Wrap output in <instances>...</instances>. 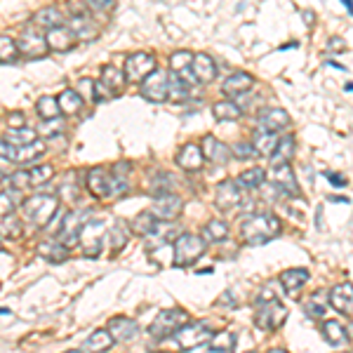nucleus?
I'll return each instance as SVG.
<instances>
[{
  "label": "nucleus",
  "mask_w": 353,
  "mask_h": 353,
  "mask_svg": "<svg viewBox=\"0 0 353 353\" xmlns=\"http://www.w3.org/2000/svg\"><path fill=\"white\" fill-rule=\"evenodd\" d=\"M321 330H323V337H325V341L332 346H341V344L349 341V334H346L344 325H339L337 321H325Z\"/></svg>",
  "instance_id": "obj_35"
},
{
  "label": "nucleus",
  "mask_w": 353,
  "mask_h": 353,
  "mask_svg": "<svg viewBox=\"0 0 353 353\" xmlns=\"http://www.w3.org/2000/svg\"><path fill=\"white\" fill-rule=\"evenodd\" d=\"M278 281H281V285L288 294H297L299 290L309 283V271L306 269H288V271L281 273Z\"/></svg>",
  "instance_id": "obj_27"
},
{
  "label": "nucleus",
  "mask_w": 353,
  "mask_h": 353,
  "mask_svg": "<svg viewBox=\"0 0 353 353\" xmlns=\"http://www.w3.org/2000/svg\"><path fill=\"white\" fill-rule=\"evenodd\" d=\"M191 71H193V76H196V81L203 83V85L212 83L214 78H217V64H214L210 54H196V57H193Z\"/></svg>",
  "instance_id": "obj_25"
},
{
  "label": "nucleus",
  "mask_w": 353,
  "mask_h": 353,
  "mask_svg": "<svg viewBox=\"0 0 353 353\" xmlns=\"http://www.w3.org/2000/svg\"><path fill=\"white\" fill-rule=\"evenodd\" d=\"M325 176H327V181H330V184H334V186H346V179H344V176H341V174L327 172Z\"/></svg>",
  "instance_id": "obj_56"
},
{
  "label": "nucleus",
  "mask_w": 353,
  "mask_h": 353,
  "mask_svg": "<svg viewBox=\"0 0 353 353\" xmlns=\"http://www.w3.org/2000/svg\"><path fill=\"white\" fill-rule=\"evenodd\" d=\"M259 128L269 132H283L290 128V113L285 109H266L259 113Z\"/></svg>",
  "instance_id": "obj_22"
},
{
  "label": "nucleus",
  "mask_w": 353,
  "mask_h": 353,
  "mask_svg": "<svg viewBox=\"0 0 353 353\" xmlns=\"http://www.w3.org/2000/svg\"><path fill=\"white\" fill-rule=\"evenodd\" d=\"M28 176H31V189H38L52 179V165H36L28 170Z\"/></svg>",
  "instance_id": "obj_45"
},
{
  "label": "nucleus",
  "mask_w": 353,
  "mask_h": 353,
  "mask_svg": "<svg viewBox=\"0 0 353 353\" xmlns=\"http://www.w3.org/2000/svg\"><path fill=\"white\" fill-rule=\"evenodd\" d=\"M5 229H8L10 233L8 236H19V231H21V226H19V219H14V214H10V217H5Z\"/></svg>",
  "instance_id": "obj_52"
},
{
  "label": "nucleus",
  "mask_w": 353,
  "mask_h": 353,
  "mask_svg": "<svg viewBox=\"0 0 353 353\" xmlns=\"http://www.w3.org/2000/svg\"><path fill=\"white\" fill-rule=\"evenodd\" d=\"M104 88H109V92L113 97H118L123 92V88L128 85V78H125V71L123 68H116V66H104L101 68V81H99Z\"/></svg>",
  "instance_id": "obj_28"
},
{
  "label": "nucleus",
  "mask_w": 353,
  "mask_h": 353,
  "mask_svg": "<svg viewBox=\"0 0 353 353\" xmlns=\"http://www.w3.org/2000/svg\"><path fill=\"white\" fill-rule=\"evenodd\" d=\"M189 94V88L179 81V76H170V99L172 101H184Z\"/></svg>",
  "instance_id": "obj_49"
},
{
  "label": "nucleus",
  "mask_w": 353,
  "mask_h": 353,
  "mask_svg": "<svg viewBox=\"0 0 353 353\" xmlns=\"http://www.w3.org/2000/svg\"><path fill=\"white\" fill-rule=\"evenodd\" d=\"M113 344H116V339L111 337L109 330L99 327V330H94V332L90 334L88 341H85V351H88V353H106V351L113 349Z\"/></svg>",
  "instance_id": "obj_29"
},
{
  "label": "nucleus",
  "mask_w": 353,
  "mask_h": 353,
  "mask_svg": "<svg viewBox=\"0 0 353 353\" xmlns=\"http://www.w3.org/2000/svg\"><path fill=\"white\" fill-rule=\"evenodd\" d=\"M141 97L153 101V104H163L170 99V73L153 71L144 83H141Z\"/></svg>",
  "instance_id": "obj_12"
},
{
  "label": "nucleus",
  "mask_w": 353,
  "mask_h": 353,
  "mask_svg": "<svg viewBox=\"0 0 353 353\" xmlns=\"http://www.w3.org/2000/svg\"><path fill=\"white\" fill-rule=\"evenodd\" d=\"M17 57H19L17 41H12L10 36H0V64H12Z\"/></svg>",
  "instance_id": "obj_44"
},
{
  "label": "nucleus",
  "mask_w": 353,
  "mask_h": 353,
  "mask_svg": "<svg viewBox=\"0 0 353 353\" xmlns=\"http://www.w3.org/2000/svg\"><path fill=\"white\" fill-rule=\"evenodd\" d=\"M236 181H238V186H241V189H259V186L266 181V172L261 168L245 170V172L238 176Z\"/></svg>",
  "instance_id": "obj_40"
},
{
  "label": "nucleus",
  "mask_w": 353,
  "mask_h": 353,
  "mask_svg": "<svg viewBox=\"0 0 353 353\" xmlns=\"http://www.w3.org/2000/svg\"><path fill=\"white\" fill-rule=\"evenodd\" d=\"M17 205H19V191H0V219L10 217L17 210Z\"/></svg>",
  "instance_id": "obj_43"
},
{
  "label": "nucleus",
  "mask_w": 353,
  "mask_h": 353,
  "mask_svg": "<svg viewBox=\"0 0 353 353\" xmlns=\"http://www.w3.org/2000/svg\"><path fill=\"white\" fill-rule=\"evenodd\" d=\"M248 353H254V351H248Z\"/></svg>",
  "instance_id": "obj_62"
},
{
  "label": "nucleus",
  "mask_w": 353,
  "mask_h": 353,
  "mask_svg": "<svg viewBox=\"0 0 353 353\" xmlns=\"http://www.w3.org/2000/svg\"><path fill=\"white\" fill-rule=\"evenodd\" d=\"M203 238H205V243L226 241V238H229V224H226V221H221V219L208 221V224H205V229H203Z\"/></svg>",
  "instance_id": "obj_36"
},
{
  "label": "nucleus",
  "mask_w": 353,
  "mask_h": 353,
  "mask_svg": "<svg viewBox=\"0 0 353 353\" xmlns=\"http://www.w3.org/2000/svg\"><path fill=\"white\" fill-rule=\"evenodd\" d=\"M8 125H10V130H21V128H26L24 116H21V113H10V116H8Z\"/></svg>",
  "instance_id": "obj_54"
},
{
  "label": "nucleus",
  "mask_w": 353,
  "mask_h": 353,
  "mask_svg": "<svg viewBox=\"0 0 353 353\" xmlns=\"http://www.w3.org/2000/svg\"><path fill=\"white\" fill-rule=\"evenodd\" d=\"M76 92L83 97V101H97V83L90 78H83L76 85Z\"/></svg>",
  "instance_id": "obj_48"
},
{
  "label": "nucleus",
  "mask_w": 353,
  "mask_h": 353,
  "mask_svg": "<svg viewBox=\"0 0 353 353\" xmlns=\"http://www.w3.org/2000/svg\"><path fill=\"white\" fill-rule=\"evenodd\" d=\"M271 181H273V186L283 189L285 193H290V196H299L297 176H294L292 168H290V163H285V165H273V168H271Z\"/></svg>",
  "instance_id": "obj_16"
},
{
  "label": "nucleus",
  "mask_w": 353,
  "mask_h": 353,
  "mask_svg": "<svg viewBox=\"0 0 353 353\" xmlns=\"http://www.w3.org/2000/svg\"><path fill=\"white\" fill-rule=\"evenodd\" d=\"M288 321V309L278 294L273 292L271 285H266L257 297V311H254V323L261 330H278Z\"/></svg>",
  "instance_id": "obj_2"
},
{
  "label": "nucleus",
  "mask_w": 353,
  "mask_h": 353,
  "mask_svg": "<svg viewBox=\"0 0 353 353\" xmlns=\"http://www.w3.org/2000/svg\"><path fill=\"white\" fill-rule=\"evenodd\" d=\"M109 332L116 341L125 344V341H132L137 334H139V325L128 316H116L109 321Z\"/></svg>",
  "instance_id": "obj_19"
},
{
  "label": "nucleus",
  "mask_w": 353,
  "mask_h": 353,
  "mask_svg": "<svg viewBox=\"0 0 353 353\" xmlns=\"http://www.w3.org/2000/svg\"><path fill=\"white\" fill-rule=\"evenodd\" d=\"M304 19H306V21H309V24H311V21H313V14H311V12H304Z\"/></svg>",
  "instance_id": "obj_58"
},
{
  "label": "nucleus",
  "mask_w": 353,
  "mask_h": 353,
  "mask_svg": "<svg viewBox=\"0 0 353 353\" xmlns=\"http://www.w3.org/2000/svg\"><path fill=\"white\" fill-rule=\"evenodd\" d=\"M33 24L41 26V28H57V26H64V12H61L59 8H54V5H50V8H43L38 10L36 14H33Z\"/></svg>",
  "instance_id": "obj_31"
},
{
  "label": "nucleus",
  "mask_w": 353,
  "mask_h": 353,
  "mask_svg": "<svg viewBox=\"0 0 353 353\" xmlns=\"http://www.w3.org/2000/svg\"><path fill=\"white\" fill-rule=\"evenodd\" d=\"M281 233V221L271 212H257L241 224V241L245 245H264Z\"/></svg>",
  "instance_id": "obj_1"
},
{
  "label": "nucleus",
  "mask_w": 353,
  "mask_h": 353,
  "mask_svg": "<svg viewBox=\"0 0 353 353\" xmlns=\"http://www.w3.org/2000/svg\"><path fill=\"white\" fill-rule=\"evenodd\" d=\"M341 3H344L346 8H349V12L353 14V0H341Z\"/></svg>",
  "instance_id": "obj_57"
},
{
  "label": "nucleus",
  "mask_w": 353,
  "mask_h": 353,
  "mask_svg": "<svg viewBox=\"0 0 353 353\" xmlns=\"http://www.w3.org/2000/svg\"><path fill=\"white\" fill-rule=\"evenodd\" d=\"M236 349V334L233 332H219L214 334L212 339H210V351L212 353H233Z\"/></svg>",
  "instance_id": "obj_41"
},
{
  "label": "nucleus",
  "mask_w": 353,
  "mask_h": 353,
  "mask_svg": "<svg viewBox=\"0 0 353 353\" xmlns=\"http://www.w3.org/2000/svg\"><path fill=\"white\" fill-rule=\"evenodd\" d=\"M292 156H294V139L292 137H283V139L278 141V149L273 151V156H271V165H285L290 163Z\"/></svg>",
  "instance_id": "obj_39"
},
{
  "label": "nucleus",
  "mask_w": 353,
  "mask_h": 353,
  "mask_svg": "<svg viewBox=\"0 0 353 353\" xmlns=\"http://www.w3.org/2000/svg\"><path fill=\"white\" fill-rule=\"evenodd\" d=\"M231 151H233V156L241 158V161H250V158L257 156V151H254L252 141H238V144L231 146Z\"/></svg>",
  "instance_id": "obj_51"
},
{
  "label": "nucleus",
  "mask_w": 353,
  "mask_h": 353,
  "mask_svg": "<svg viewBox=\"0 0 353 353\" xmlns=\"http://www.w3.org/2000/svg\"><path fill=\"white\" fill-rule=\"evenodd\" d=\"M17 48H19V54H24L26 59H43L50 52L48 38H45L41 26H26L21 36L17 38Z\"/></svg>",
  "instance_id": "obj_7"
},
{
  "label": "nucleus",
  "mask_w": 353,
  "mask_h": 353,
  "mask_svg": "<svg viewBox=\"0 0 353 353\" xmlns=\"http://www.w3.org/2000/svg\"><path fill=\"white\" fill-rule=\"evenodd\" d=\"M278 134L276 132H269V130H257V132L252 134V146L254 151L259 153V156H266L271 158L273 151L278 149Z\"/></svg>",
  "instance_id": "obj_30"
},
{
  "label": "nucleus",
  "mask_w": 353,
  "mask_h": 353,
  "mask_svg": "<svg viewBox=\"0 0 353 353\" xmlns=\"http://www.w3.org/2000/svg\"><path fill=\"white\" fill-rule=\"evenodd\" d=\"M181 210H184V201L172 191L158 193L156 201L151 205V212L156 214L158 221H174L181 214Z\"/></svg>",
  "instance_id": "obj_13"
},
{
  "label": "nucleus",
  "mask_w": 353,
  "mask_h": 353,
  "mask_svg": "<svg viewBox=\"0 0 353 353\" xmlns=\"http://www.w3.org/2000/svg\"><path fill=\"white\" fill-rule=\"evenodd\" d=\"M36 132H38V134H45V137L61 134V132H64V123H61L59 118H52V121H43L41 125H38Z\"/></svg>",
  "instance_id": "obj_50"
},
{
  "label": "nucleus",
  "mask_w": 353,
  "mask_h": 353,
  "mask_svg": "<svg viewBox=\"0 0 353 353\" xmlns=\"http://www.w3.org/2000/svg\"><path fill=\"white\" fill-rule=\"evenodd\" d=\"M8 184H10V189H14V191H28L31 189V176H28V170H17V172H12L8 176Z\"/></svg>",
  "instance_id": "obj_47"
},
{
  "label": "nucleus",
  "mask_w": 353,
  "mask_h": 353,
  "mask_svg": "<svg viewBox=\"0 0 353 353\" xmlns=\"http://www.w3.org/2000/svg\"><path fill=\"white\" fill-rule=\"evenodd\" d=\"M88 189L94 198H118L128 191V179L123 174L109 172L104 168H92L88 172Z\"/></svg>",
  "instance_id": "obj_4"
},
{
  "label": "nucleus",
  "mask_w": 353,
  "mask_h": 353,
  "mask_svg": "<svg viewBox=\"0 0 353 353\" xmlns=\"http://www.w3.org/2000/svg\"><path fill=\"white\" fill-rule=\"evenodd\" d=\"M0 313H5V316H8V313H10V311H8V309H0Z\"/></svg>",
  "instance_id": "obj_61"
},
{
  "label": "nucleus",
  "mask_w": 353,
  "mask_h": 353,
  "mask_svg": "<svg viewBox=\"0 0 353 353\" xmlns=\"http://www.w3.org/2000/svg\"><path fill=\"white\" fill-rule=\"evenodd\" d=\"M201 149H203L205 161L214 163V165H226L233 158L231 146H226L224 141H219L217 137H212V134L203 137V146H201Z\"/></svg>",
  "instance_id": "obj_15"
},
{
  "label": "nucleus",
  "mask_w": 353,
  "mask_h": 353,
  "mask_svg": "<svg viewBox=\"0 0 353 353\" xmlns=\"http://www.w3.org/2000/svg\"><path fill=\"white\" fill-rule=\"evenodd\" d=\"M64 353H88V351H81V349H71V351H64Z\"/></svg>",
  "instance_id": "obj_59"
},
{
  "label": "nucleus",
  "mask_w": 353,
  "mask_h": 353,
  "mask_svg": "<svg viewBox=\"0 0 353 353\" xmlns=\"http://www.w3.org/2000/svg\"><path fill=\"white\" fill-rule=\"evenodd\" d=\"M88 5L99 10V12H109V10H113V5H116V0H88Z\"/></svg>",
  "instance_id": "obj_53"
},
{
  "label": "nucleus",
  "mask_w": 353,
  "mask_h": 353,
  "mask_svg": "<svg viewBox=\"0 0 353 353\" xmlns=\"http://www.w3.org/2000/svg\"><path fill=\"white\" fill-rule=\"evenodd\" d=\"M186 323H189V313H186L184 309H163L156 318H153L149 334L153 339L174 337L176 330L184 327Z\"/></svg>",
  "instance_id": "obj_6"
},
{
  "label": "nucleus",
  "mask_w": 353,
  "mask_h": 353,
  "mask_svg": "<svg viewBox=\"0 0 353 353\" xmlns=\"http://www.w3.org/2000/svg\"><path fill=\"white\" fill-rule=\"evenodd\" d=\"M45 141H33V144H26V146H12L8 144L5 139H0V158L10 163H17V165H26V163H33L36 158H41L45 153Z\"/></svg>",
  "instance_id": "obj_10"
},
{
  "label": "nucleus",
  "mask_w": 353,
  "mask_h": 353,
  "mask_svg": "<svg viewBox=\"0 0 353 353\" xmlns=\"http://www.w3.org/2000/svg\"><path fill=\"white\" fill-rule=\"evenodd\" d=\"M306 313H309L311 318H323L325 309H323L321 304H313V301H309V304H306Z\"/></svg>",
  "instance_id": "obj_55"
},
{
  "label": "nucleus",
  "mask_w": 353,
  "mask_h": 353,
  "mask_svg": "<svg viewBox=\"0 0 353 353\" xmlns=\"http://www.w3.org/2000/svg\"><path fill=\"white\" fill-rule=\"evenodd\" d=\"M123 71H125V78H128V83H139L141 85L153 71H158L156 57H153L151 52H134V54H130L128 61H125V66H123Z\"/></svg>",
  "instance_id": "obj_8"
},
{
  "label": "nucleus",
  "mask_w": 353,
  "mask_h": 353,
  "mask_svg": "<svg viewBox=\"0 0 353 353\" xmlns=\"http://www.w3.org/2000/svg\"><path fill=\"white\" fill-rule=\"evenodd\" d=\"M106 224L99 219H90L85 221L83 231H81V248L83 252L88 254V257H97V254L101 252V248H104V241H106Z\"/></svg>",
  "instance_id": "obj_11"
},
{
  "label": "nucleus",
  "mask_w": 353,
  "mask_h": 353,
  "mask_svg": "<svg viewBox=\"0 0 353 353\" xmlns=\"http://www.w3.org/2000/svg\"><path fill=\"white\" fill-rule=\"evenodd\" d=\"M156 226H158V219L149 210V212L137 214L132 219V224H130V229H132V233H137V236H151V233L156 231Z\"/></svg>",
  "instance_id": "obj_34"
},
{
  "label": "nucleus",
  "mask_w": 353,
  "mask_h": 353,
  "mask_svg": "<svg viewBox=\"0 0 353 353\" xmlns=\"http://www.w3.org/2000/svg\"><path fill=\"white\" fill-rule=\"evenodd\" d=\"M212 337H214V332L208 323H191V325L186 323L184 327H179L174 332L176 344H179V349H184V351H191V349H196V346L208 344Z\"/></svg>",
  "instance_id": "obj_9"
},
{
  "label": "nucleus",
  "mask_w": 353,
  "mask_h": 353,
  "mask_svg": "<svg viewBox=\"0 0 353 353\" xmlns=\"http://www.w3.org/2000/svg\"><path fill=\"white\" fill-rule=\"evenodd\" d=\"M243 203V193H241V186L238 181H221L217 186V208L229 212V210H236L238 205Z\"/></svg>",
  "instance_id": "obj_17"
},
{
  "label": "nucleus",
  "mask_w": 353,
  "mask_h": 353,
  "mask_svg": "<svg viewBox=\"0 0 353 353\" xmlns=\"http://www.w3.org/2000/svg\"><path fill=\"white\" fill-rule=\"evenodd\" d=\"M0 179H3V176H0Z\"/></svg>",
  "instance_id": "obj_63"
},
{
  "label": "nucleus",
  "mask_w": 353,
  "mask_h": 353,
  "mask_svg": "<svg viewBox=\"0 0 353 353\" xmlns=\"http://www.w3.org/2000/svg\"><path fill=\"white\" fill-rule=\"evenodd\" d=\"M59 210V196L57 193H36V196L26 198L21 203V212L24 221L31 224L33 229H45L52 221V217Z\"/></svg>",
  "instance_id": "obj_3"
},
{
  "label": "nucleus",
  "mask_w": 353,
  "mask_h": 353,
  "mask_svg": "<svg viewBox=\"0 0 353 353\" xmlns=\"http://www.w3.org/2000/svg\"><path fill=\"white\" fill-rule=\"evenodd\" d=\"M205 163V156H203V149L198 144H184L176 153V165L186 172H198Z\"/></svg>",
  "instance_id": "obj_20"
},
{
  "label": "nucleus",
  "mask_w": 353,
  "mask_h": 353,
  "mask_svg": "<svg viewBox=\"0 0 353 353\" xmlns=\"http://www.w3.org/2000/svg\"><path fill=\"white\" fill-rule=\"evenodd\" d=\"M205 252V238L203 236H196V233H181L176 236L174 241V248H172V261L174 266L179 269H186V266L196 264L198 259L203 257Z\"/></svg>",
  "instance_id": "obj_5"
},
{
  "label": "nucleus",
  "mask_w": 353,
  "mask_h": 353,
  "mask_svg": "<svg viewBox=\"0 0 353 353\" xmlns=\"http://www.w3.org/2000/svg\"><path fill=\"white\" fill-rule=\"evenodd\" d=\"M212 113H214V118L221 121V123H233V121H238V118L243 116V109L236 104V101L221 99V101H217V104L212 106Z\"/></svg>",
  "instance_id": "obj_33"
},
{
  "label": "nucleus",
  "mask_w": 353,
  "mask_h": 353,
  "mask_svg": "<svg viewBox=\"0 0 353 353\" xmlns=\"http://www.w3.org/2000/svg\"><path fill=\"white\" fill-rule=\"evenodd\" d=\"M38 254L50 261V264H61V261L68 259V254H71V248H66L61 241H45L38 245Z\"/></svg>",
  "instance_id": "obj_26"
},
{
  "label": "nucleus",
  "mask_w": 353,
  "mask_h": 353,
  "mask_svg": "<svg viewBox=\"0 0 353 353\" xmlns=\"http://www.w3.org/2000/svg\"><path fill=\"white\" fill-rule=\"evenodd\" d=\"M57 101H59V109L61 113H66V116H76V113H81L83 109V97L76 92V90L66 88L64 92H61L59 97H57Z\"/></svg>",
  "instance_id": "obj_32"
},
{
  "label": "nucleus",
  "mask_w": 353,
  "mask_h": 353,
  "mask_svg": "<svg viewBox=\"0 0 353 353\" xmlns=\"http://www.w3.org/2000/svg\"><path fill=\"white\" fill-rule=\"evenodd\" d=\"M330 304L341 316H353V285L351 283H341L334 285L330 292Z\"/></svg>",
  "instance_id": "obj_18"
},
{
  "label": "nucleus",
  "mask_w": 353,
  "mask_h": 353,
  "mask_svg": "<svg viewBox=\"0 0 353 353\" xmlns=\"http://www.w3.org/2000/svg\"><path fill=\"white\" fill-rule=\"evenodd\" d=\"M36 111H38V116L45 118V121H52V118H59V101H57V97H41V99L36 101Z\"/></svg>",
  "instance_id": "obj_42"
},
{
  "label": "nucleus",
  "mask_w": 353,
  "mask_h": 353,
  "mask_svg": "<svg viewBox=\"0 0 353 353\" xmlns=\"http://www.w3.org/2000/svg\"><path fill=\"white\" fill-rule=\"evenodd\" d=\"M193 57L196 54H191L189 50H179V52H174L170 57V68H172L174 73L186 71V68H191V64H193Z\"/></svg>",
  "instance_id": "obj_46"
},
{
  "label": "nucleus",
  "mask_w": 353,
  "mask_h": 353,
  "mask_svg": "<svg viewBox=\"0 0 353 353\" xmlns=\"http://www.w3.org/2000/svg\"><path fill=\"white\" fill-rule=\"evenodd\" d=\"M8 144L12 146H26V144H33V141H38V132L31 128H21V130H10L8 134L3 137Z\"/></svg>",
  "instance_id": "obj_38"
},
{
  "label": "nucleus",
  "mask_w": 353,
  "mask_h": 353,
  "mask_svg": "<svg viewBox=\"0 0 353 353\" xmlns=\"http://www.w3.org/2000/svg\"><path fill=\"white\" fill-rule=\"evenodd\" d=\"M269 353H288V351L285 349H271Z\"/></svg>",
  "instance_id": "obj_60"
},
{
  "label": "nucleus",
  "mask_w": 353,
  "mask_h": 353,
  "mask_svg": "<svg viewBox=\"0 0 353 353\" xmlns=\"http://www.w3.org/2000/svg\"><path fill=\"white\" fill-rule=\"evenodd\" d=\"M130 241V231H128V224L125 221L118 219L116 224L109 229V248L113 250V252H121V250L128 245Z\"/></svg>",
  "instance_id": "obj_37"
},
{
  "label": "nucleus",
  "mask_w": 353,
  "mask_h": 353,
  "mask_svg": "<svg viewBox=\"0 0 353 353\" xmlns=\"http://www.w3.org/2000/svg\"><path fill=\"white\" fill-rule=\"evenodd\" d=\"M45 38H48V48L54 50V52H66V50H71L76 45V36H73V31L68 26L50 28L45 33Z\"/></svg>",
  "instance_id": "obj_24"
},
{
  "label": "nucleus",
  "mask_w": 353,
  "mask_h": 353,
  "mask_svg": "<svg viewBox=\"0 0 353 353\" xmlns=\"http://www.w3.org/2000/svg\"><path fill=\"white\" fill-rule=\"evenodd\" d=\"M88 210H83V212H68L64 221H61V229L57 233V241H61L66 245V248H73V245H78L81 241V231L85 226V221L88 219Z\"/></svg>",
  "instance_id": "obj_14"
},
{
  "label": "nucleus",
  "mask_w": 353,
  "mask_h": 353,
  "mask_svg": "<svg viewBox=\"0 0 353 353\" xmlns=\"http://www.w3.org/2000/svg\"><path fill=\"white\" fill-rule=\"evenodd\" d=\"M68 28L73 31L76 41H94V38H99V26H97V21L90 19L88 14L71 17V21H68Z\"/></svg>",
  "instance_id": "obj_23"
},
{
  "label": "nucleus",
  "mask_w": 353,
  "mask_h": 353,
  "mask_svg": "<svg viewBox=\"0 0 353 353\" xmlns=\"http://www.w3.org/2000/svg\"><path fill=\"white\" fill-rule=\"evenodd\" d=\"M252 88H254V78L250 76L248 71H236L224 81L221 92L229 94V97H241V94H248Z\"/></svg>",
  "instance_id": "obj_21"
}]
</instances>
